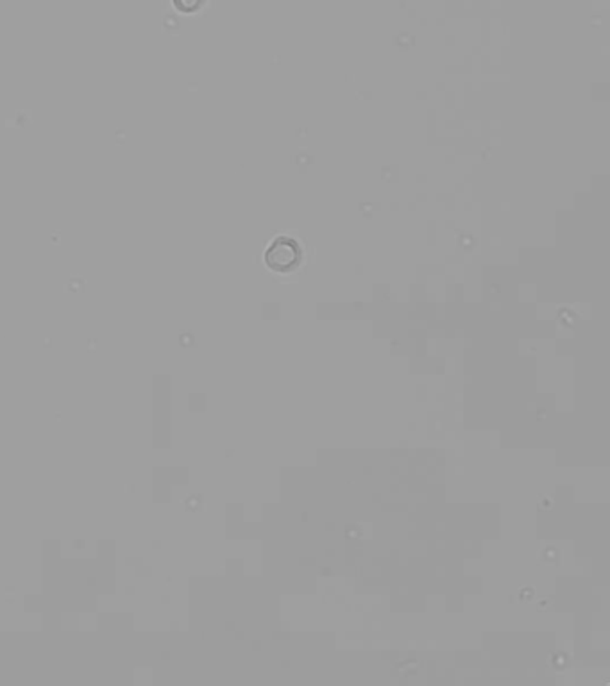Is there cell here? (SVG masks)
<instances>
[{"instance_id": "cell-1", "label": "cell", "mask_w": 610, "mask_h": 686, "mask_svg": "<svg viewBox=\"0 0 610 686\" xmlns=\"http://www.w3.org/2000/svg\"><path fill=\"white\" fill-rule=\"evenodd\" d=\"M301 260L299 245L290 238H277L265 253V263L275 272H290Z\"/></svg>"}, {"instance_id": "cell-2", "label": "cell", "mask_w": 610, "mask_h": 686, "mask_svg": "<svg viewBox=\"0 0 610 686\" xmlns=\"http://www.w3.org/2000/svg\"><path fill=\"white\" fill-rule=\"evenodd\" d=\"M174 4L183 13H194L205 4V0H174Z\"/></svg>"}]
</instances>
